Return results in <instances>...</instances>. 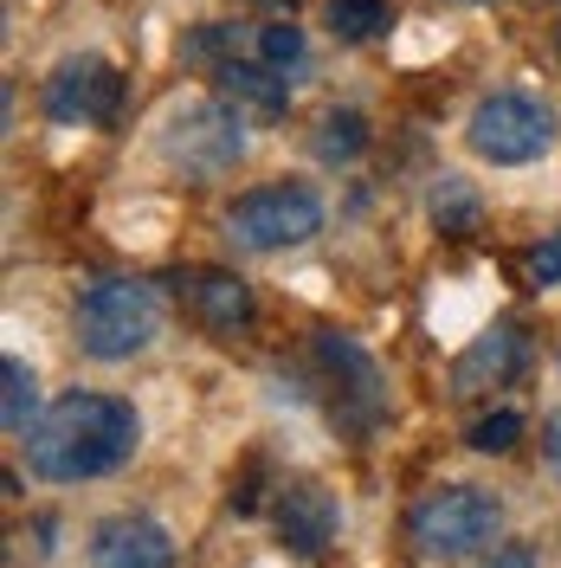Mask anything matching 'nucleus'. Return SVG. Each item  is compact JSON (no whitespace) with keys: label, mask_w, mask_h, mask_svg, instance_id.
<instances>
[{"label":"nucleus","mask_w":561,"mask_h":568,"mask_svg":"<svg viewBox=\"0 0 561 568\" xmlns=\"http://www.w3.org/2000/svg\"><path fill=\"white\" fill-rule=\"evenodd\" d=\"M426 213L439 220V233L465 240V233H478L484 201H478V187H471L465 175H439V181H432V194H426Z\"/></svg>","instance_id":"16"},{"label":"nucleus","mask_w":561,"mask_h":568,"mask_svg":"<svg viewBox=\"0 0 561 568\" xmlns=\"http://www.w3.org/2000/svg\"><path fill=\"white\" fill-rule=\"evenodd\" d=\"M304 52H310V45H304V27H290V20H272V27L258 33V59L272 71H284V78L304 65Z\"/></svg>","instance_id":"19"},{"label":"nucleus","mask_w":561,"mask_h":568,"mask_svg":"<svg viewBox=\"0 0 561 568\" xmlns=\"http://www.w3.org/2000/svg\"><path fill=\"white\" fill-rule=\"evenodd\" d=\"M497 530H503V504L478 485H439L407 510V536L432 562H458V556L497 542Z\"/></svg>","instance_id":"3"},{"label":"nucleus","mask_w":561,"mask_h":568,"mask_svg":"<svg viewBox=\"0 0 561 568\" xmlns=\"http://www.w3.org/2000/svg\"><path fill=\"white\" fill-rule=\"evenodd\" d=\"M272 524H278L290 556H323L343 536V504H336V491H323L316 478H290L278 491V504H272Z\"/></svg>","instance_id":"9"},{"label":"nucleus","mask_w":561,"mask_h":568,"mask_svg":"<svg viewBox=\"0 0 561 568\" xmlns=\"http://www.w3.org/2000/svg\"><path fill=\"white\" fill-rule=\"evenodd\" d=\"M175 297L187 304L194 323H207L213 336H239V329H252V311H258L239 272H181Z\"/></svg>","instance_id":"11"},{"label":"nucleus","mask_w":561,"mask_h":568,"mask_svg":"<svg viewBox=\"0 0 561 568\" xmlns=\"http://www.w3.org/2000/svg\"><path fill=\"white\" fill-rule=\"evenodd\" d=\"M213 98H226L239 116L278 123V116H290V78L272 71L265 59H226V65L213 71Z\"/></svg>","instance_id":"13"},{"label":"nucleus","mask_w":561,"mask_h":568,"mask_svg":"<svg viewBox=\"0 0 561 568\" xmlns=\"http://www.w3.org/2000/svg\"><path fill=\"white\" fill-rule=\"evenodd\" d=\"M458 7H497V0H458Z\"/></svg>","instance_id":"24"},{"label":"nucleus","mask_w":561,"mask_h":568,"mask_svg":"<svg viewBox=\"0 0 561 568\" xmlns=\"http://www.w3.org/2000/svg\"><path fill=\"white\" fill-rule=\"evenodd\" d=\"M162 162L181 169L187 181H220L246 162V116L226 104V98H201V104H181L162 123Z\"/></svg>","instance_id":"4"},{"label":"nucleus","mask_w":561,"mask_h":568,"mask_svg":"<svg viewBox=\"0 0 561 568\" xmlns=\"http://www.w3.org/2000/svg\"><path fill=\"white\" fill-rule=\"evenodd\" d=\"M310 355H316V368H323V382H329L336 426H349L355 439L375 433L387 414V382H381V368H375V355L361 349L355 336H336V329H323L310 343Z\"/></svg>","instance_id":"7"},{"label":"nucleus","mask_w":561,"mask_h":568,"mask_svg":"<svg viewBox=\"0 0 561 568\" xmlns=\"http://www.w3.org/2000/svg\"><path fill=\"white\" fill-rule=\"evenodd\" d=\"M529 278L542 284V291H549V284H561V233H549L542 246L529 252Z\"/></svg>","instance_id":"20"},{"label":"nucleus","mask_w":561,"mask_h":568,"mask_svg":"<svg viewBox=\"0 0 561 568\" xmlns=\"http://www.w3.org/2000/svg\"><path fill=\"white\" fill-rule=\"evenodd\" d=\"M465 142L478 162L491 169H523V162H542L555 149V110L529 91H491L484 104L471 110L465 123Z\"/></svg>","instance_id":"6"},{"label":"nucleus","mask_w":561,"mask_h":568,"mask_svg":"<svg viewBox=\"0 0 561 568\" xmlns=\"http://www.w3.org/2000/svg\"><path fill=\"white\" fill-rule=\"evenodd\" d=\"M478 568H536V549H529V542H503V549H491Z\"/></svg>","instance_id":"21"},{"label":"nucleus","mask_w":561,"mask_h":568,"mask_svg":"<svg viewBox=\"0 0 561 568\" xmlns=\"http://www.w3.org/2000/svg\"><path fill=\"white\" fill-rule=\"evenodd\" d=\"M136 446H142V414L123 394L71 388L27 433V471L45 478V485H84V478H110L116 465H130Z\"/></svg>","instance_id":"1"},{"label":"nucleus","mask_w":561,"mask_h":568,"mask_svg":"<svg viewBox=\"0 0 561 568\" xmlns=\"http://www.w3.org/2000/svg\"><path fill=\"white\" fill-rule=\"evenodd\" d=\"M542 453H549V465L561 471V414H549V420H542Z\"/></svg>","instance_id":"22"},{"label":"nucleus","mask_w":561,"mask_h":568,"mask_svg":"<svg viewBox=\"0 0 561 568\" xmlns=\"http://www.w3.org/2000/svg\"><path fill=\"white\" fill-rule=\"evenodd\" d=\"M323 233V201L304 181H265L226 207V240L239 252H290Z\"/></svg>","instance_id":"5"},{"label":"nucleus","mask_w":561,"mask_h":568,"mask_svg":"<svg viewBox=\"0 0 561 568\" xmlns=\"http://www.w3.org/2000/svg\"><path fill=\"white\" fill-rule=\"evenodd\" d=\"M116 104H123V78L98 52H78V59H65V65L45 78V116L65 123V130L116 123Z\"/></svg>","instance_id":"8"},{"label":"nucleus","mask_w":561,"mask_h":568,"mask_svg":"<svg viewBox=\"0 0 561 568\" xmlns=\"http://www.w3.org/2000/svg\"><path fill=\"white\" fill-rule=\"evenodd\" d=\"M529 368V336L517 329V323H497V329H484L471 349L458 355L452 368V394H478V388H503V382H517Z\"/></svg>","instance_id":"12"},{"label":"nucleus","mask_w":561,"mask_h":568,"mask_svg":"<svg viewBox=\"0 0 561 568\" xmlns=\"http://www.w3.org/2000/svg\"><path fill=\"white\" fill-rule=\"evenodd\" d=\"M517 439H523V414H517V407H497V414L465 426V446H471V453H510Z\"/></svg>","instance_id":"18"},{"label":"nucleus","mask_w":561,"mask_h":568,"mask_svg":"<svg viewBox=\"0 0 561 568\" xmlns=\"http://www.w3.org/2000/svg\"><path fill=\"white\" fill-rule=\"evenodd\" d=\"M0 426H7V439H20L27 446V433L39 426V375L20 362V355H7L0 362Z\"/></svg>","instance_id":"15"},{"label":"nucleus","mask_w":561,"mask_h":568,"mask_svg":"<svg viewBox=\"0 0 561 568\" xmlns=\"http://www.w3.org/2000/svg\"><path fill=\"white\" fill-rule=\"evenodd\" d=\"M162 336V291L149 278H98L78 297V349L91 362H130Z\"/></svg>","instance_id":"2"},{"label":"nucleus","mask_w":561,"mask_h":568,"mask_svg":"<svg viewBox=\"0 0 561 568\" xmlns=\"http://www.w3.org/2000/svg\"><path fill=\"white\" fill-rule=\"evenodd\" d=\"M91 568H175V536L142 510H116L91 530Z\"/></svg>","instance_id":"10"},{"label":"nucleus","mask_w":561,"mask_h":568,"mask_svg":"<svg viewBox=\"0 0 561 568\" xmlns=\"http://www.w3.org/2000/svg\"><path fill=\"white\" fill-rule=\"evenodd\" d=\"M368 142H375L368 116L343 104V110H323V116H316V130H310V155L323 162V169H349V162L361 155V149H368Z\"/></svg>","instance_id":"14"},{"label":"nucleus","mask_w":561,"mask_h":568,"mask_svg":"<svg viewBox=\"0 0 561 568\" xmlns=\"http://www.w3.org/2000/svg\"><path fill=\"white\" fill-rule=\"evenodd\" d=\"M258 7H284V13H290V7H297V0H258Z\"/></svg>","instance_id":"23"},{"label":"nucleus","mask_w":561,"mask_h":568,"mask_svg":"<svg viewBox=\"0 0 561 568\" xmlns=\"http://www.w3.org/2000/svg\"><path fill=\"white\" fill-rule=\"evenodd\" d=\"M323 20L343 45H368V39H381L394 27V7L387 0H323Z\"/></svg>","instance_id":"17"}]
</instances>
